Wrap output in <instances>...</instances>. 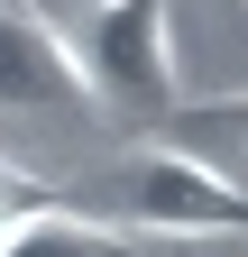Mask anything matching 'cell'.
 <instances>
[{"mask_svg":"<svg viewBox=\"0 0 248 257\" xmlns=\"http://www.w3.org/2000/svg\"><path fill=\"white\" fill-rule=\"evenodd\" d=\"M74 55V83L92 110L119 119H166L184 110V64H175V0H92L74 28H55Z\"/></svg>","mask_w":248,"mask_h":257,"instance_id":"6da1fadb","label":"cell"},{"mask_svg":"<svg viewBox=\"0 0 248 257\" xmlns=\"http://www.w3.org/2000/svg\"><path fill=\"white\" fill-rule=\"evenodd\" d=\"M129 230L147 239H221V230H248V184L202 166L193 147H138L129 166Z\"/></svg>","mask_w":248,"mask_h":257,"instance_id":"7a4b0ae2","label":"cell"},{"mask_svg":"<svg viewBox=\"0 0 248 257\" xmlns=\"http://www.w3.org/2000/svg\"><path fill=\"white\" fill-rule=\"evenodd\" d=\"M83 83H74V55L65 37L28 10V0H0V110H74Z\"/></svg>","mask_w":248,"mask_h":257,"instance_id":"3957f363","label":"cell"},{"mask_svg":"<svg viewBox=\"0 0 248 257\" xmlns=\"http://www.w3.org/2000/svg\"><path fill=\"white\" fill-rule=\"evenodd\" d=\"M0 257H138V230L74 202H28L0 220Z\"/></svg>","mask_w":248,"mask_h":257,"instance_id":"277c9868","label":"cell"},{"mask_svg":"<svg viewBox=\"0 0 248 257\" xmlns=\"http://www.w3.org/2000/svg\"><path fill=\"white\" fill-rule=\"evenodd\" d=\"M28 202H55V184H46V175H28V166H10V156H0V220H10V211H28Z\"/></svg>","mask_w":248,"mask_h":257,"instance_id":"5b68a950","label":"cell"},{"mask_svg":"<svg viewBox=\"0 0 248 257\" xmlns=\"http://www.w3.org/2000/svg\"><path fill=\"white\" fill-rule=\"evenodd\" d=\"M211 128H230V138H248V92H230V101H202Z\"/></svg>","mask_w":248,"mask_h":257,"instance_id":"8992f818","label":"cell"}]
</instances>
